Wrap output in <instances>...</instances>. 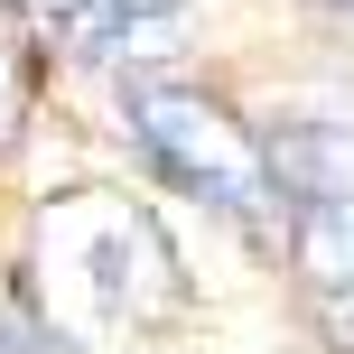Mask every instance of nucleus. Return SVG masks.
I'll list each match as a JSON object with an SVG mask.
<instances>
[{"mask_svg": "<svg viewBox=\"0 0 354 354\" xmlns=\"http://www.w3.org/2000/svg\"><path fill=\"white\" fill-rule=\"evenodd\" d=\"M37 289L75 345H131L187 308L177 243L131 196H56L37 214Z\"/></svg>", "mask_w": 354, "mask_h": 354, "instance_id": "nucleus-1", "label": "nucleus"}, {"mask_svg": "<svg viewBox=\"0 0 354 354\" xmlns=\"http://www.w3.org/2000/svg\"><path fill=\"white\" fill-rule=\"evenodd\" d=\"M122 122H131V140H140V149H149V159H159L187 196H205V205L243 214V224L280 214V177H270V149L252 140V131L233 122L214 93L140 75V84H122Z\"/></svg>", "mask_w": 354, "mask_h": 354, "instance_id": "nucleus-2", "label": "nucleus"}, {"mask_svg": "<svg viewBox=\"0 0 354 354\" xmlns=\"http://www.w3.org/2000/svg\"><path fill=\"white\" fill-rule=\"evenodd\" d=\"M75 56H149L187 19V0H28Z\"/></svg>", "mask_w": 354, "mask_h": 354, "instance_id": "nucleus-3", "label": "nucleus"}, {"mask_svg": "<svg viewBox=\"0 0 354 354\" xmlns=\"http://www.w3.org/2000/svg\"><path fill=\"white\" fill-rule=\"evenodd\" d=\"M289 252H299L308 289L326 299H354V187H317V196H289L280 205Z\"/></svg>", "mask_w": 354, "mask_h": 354, "instance_id": "nucleus-4", "label": "nucleus"}, {"mask_svg": "<svg viewBox=\"0 0 354 354\" xmlns=\"http://www.w3.org/2000/svg\"><path fill=\"white\" fill-rule=\"evenodd\" d=\"M10 131H19V75H10V56H0V149H10Z\"/></svg>", "mask_w": 354, "mask_h": 354, "instance_id": "nucleus-5", "label": "nucleus"}]
</instances>
